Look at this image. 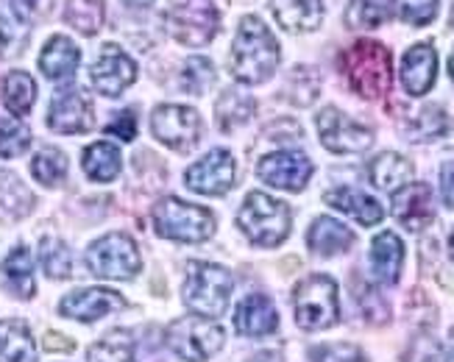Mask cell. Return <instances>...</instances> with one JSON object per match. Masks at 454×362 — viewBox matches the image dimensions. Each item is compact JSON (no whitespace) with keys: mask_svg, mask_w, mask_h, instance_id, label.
Masks as SVG:
<instances>
[{"mask_svg":"<svg viewBox=\"0 0 454 362\" xmlns=\"http://www.w3.org/2000/svg\"><path fill=\"white\" fill-rule=\"evenodd\" d=\"M295 324L307 332H321L338 324L340 304H338V285L326 273H312L295 285L293 293Z\"/></svg>","mask_w":454,"mask_h":362,"instance_id":"8992f818","label":"cell"},{"mask_svg":"<svg viewBox=\"0 0 454 362\" xmlns=\"http://www.w3.org/2000/svg\"><path fill=\"white\" fill-rule=\"evenodd\" d=\"M402 263H404V243L399 240V234L382 232L373 237L371 271L377 276V281H382V285H396L399 273H402Z\"/></svg>","mask_w":454,"mask_h":362,"instance_id":"7402d4cb","label":"cell"},{"mask_svg":"<svg viewBox=\"0 0 454 362\" xmlns=\"http://www.w3.org/2000/svg\"><path fill=\"white\" fill-rule=\"evenodd\" d=\"M451 26H454V12H451Z\"/></svg>","mask_w":454,"mask_h":362,"instance_id":"f5cc1de1","label":"cell"},{"mask_svg":"<svg viewBox=\"0 0 454 362\" xmlns=\"http://www.w3.org/2000/svg\"><path fill=\"white\" fill-rule=\"evenodd\" d=\"M215 65L209 62V59L204 56H192L190 62L184 65V73H182V84L187 92L192 95H207L209 87L215 84Z\"/></svg>","mask_w":454,"mask_h":362,"instance_id":"f35d334b","label":"cell"},{"mask_svg":"<svg viewBox=\"0 0 454 362\" xmlns=\"http://www.w3.org/2000/svg\"><path fill=\"white\" fill-rule=\"evenodd\" d=\"M129 6H148V4H153V0H126Z\"/></svg>","mask_w":454,"mask_h":362,"instance_id":"c3c4849f","label":"cell"},{"mask_svg":"<svg viewBox=\"0 0 454 362\" xmlns=\"http://www.w3.org/2000/svg\"><path fill=\"white\" fill-rule=\"evenodd\" d=\"M0 279L12 295L17 298H31L36 290V281H34V256L26 246H17L12 248V254L4 259L0 265Z\"/></svg>","mask_w":454,"mask_h":362,"instance_id":"d4e9b609","label":"cell"},{"mask_svg":"<svg viewBox=\"0 0 454 362\" xmlns=\"http://www.w3.org/2000/svg\"><path fill=\"white\" fill-rule=\"evenodd\" d=\"M123 307H126V298L121 293L106 290V287H87V290H75V293L65 295L62 304H59V312L65 318L92 324V320L104 318L109 312H117Z\"/></svg>","mask_w":454,"mask_h":362,"instance_id":"e0dca14e","label":"cell"},{"mask_svg":"<svg viewBox=\"0 0 454 362\" xmlns=\"http://www.w3.org/2000/svg\"><path fill=\"white\" fill-rule=\"evenodd\" d=\"M223 329L218 320L190 315L173 320L168 329V346L176 357H182L184 362H207L223 349Z\"/></svg>","mask_w":454,"mask_h":362,"instance_id":"52a82bcc","label":"cell"},{"mask_svg":"<svg viewBox=\"0 0 454 362\" xmlns=\"http://www.w3.org/2000/svg\"><path fill=\"white\" fill-rule=\"evenodd\" d=\"M324 201L329 207L340 209L346 215H351L357 224L363 226H377L380 220L385 217V209L377 198H371L363 190H354V187H338V190H329L324 193Z\"/></svg>","mask_w":454,"mask_h":362,"instance_id":"44dd1931","label":"cell"},{"mask_svg":"<svg viewBox=\"0 0 454 362\" xmlns=\"http://www.w3.org/2000/svg\"><path fill=\"white\" fill-rule=\"evenodd\" d=\"M45 349H48V351H73L75 343H73L70 337H65V334L48 332V334H45Z\"/></svg>","mask_w":454,"mask_h":362,"instance_id":"7dc6e473","label":"cell"},{"mask_svg":"<svg viewBox=\"0 0 454 362\" xmlns=\"http://www.w3.org/2000/svg\"><path fill=\"white\" fill-rule=\"evenodd\" d=\"M290 224H293V215L285 201H276L260 190L248 193L240 212H237V226H240V232L254 246H262V248L282 246L290 234Z\"/></svg>","mask_w":454,"mask_h":362,"instance_id":"3957f363","label":"cell"},{"mask_svg":"<svg viewBox=\"0 0 454 362\" xmlns=\"http://www.w3.org/2000/svg\"><path fill=\"white\" fill-rule=\"evenodd\" d=\"M279 327V312L268 295H246L234 310V329L243 337H265Z\"/></svg>","mask_w":454,"mask_h":362,"instance_id":"d6986e66","label":"cell"},{"mask_svg":"<svg viewBox=\"0 0 454 362\" xmlns=\"http://www.w3.org/2000/svg\"><path fill=\"white\" fill-rule=\"evenodd\" d=\"M78 65H82V51L70 36L56 34L48 39V45L39 56V70H43L51 82H67L75 75Z\"/></svg>","mask_w":454,"mask_h":362,"instance_id":"ffe728a7","label":"cell"},{"mask_svg":"<svg viewBox=\"0 0 454 362\" xmlns=\"http://www.w3.org/2000/svg\"><path fill=\"white\" fill-rule=\"evenodd\" d=\"M449 70H451V78H454V53H451V62H449Z\"/></svg>","mask_w":454,"mask_h":362,"instance_id":"f907efd6","label":"cell"},{"mask_svg":"<svg viewBox=\"0 0 454 362\" xmlns=\"http://www.w3.org/2000/svg\"><path fill=\"white\" fill-rule=\"evenodd\" d=\"M441 195L446 201V207L454 209V162H446L441 168Z\"/></svg>","mask_w":454,"mask_h":362,"instance_id":"bcb514c9","label":"cell"},{"mask_svg":"<svg viewBox=\"0 0 454 362\" xmlns=\"http://www.w3.org/2000/svg\"><path fill=\"white\" fill-rule=\"evenodd\" d=\"M279 43L260 17L246 14L234 36L231 48V75L240 84H262L279 67Z\"/></svg>","mask_w":454,"mask_h":362,"instance_id":"6da1fadb","label":"cell"},{"mask_svg":"<svg viewBox=\"0 0 454 362\" xmlns=\"http://www.w3.org/2000/svg\"><path fill=\"white\" fill-rule=\"evenodd\" d=\"M256 176L270 187L301 193L312 176V162L299 151H276V153H268L260 159Z\"/></svg>","mask_w":454,"mask_h":362,"instance_id":"4fadbf2b","label":"cell"},{"mask_svg":"<svg viewBox=\"0 0 454 362\" xmlns=\"http://www.w3.org/2000/svg\"><path fill=\"white\" fill-rule=\"evenodd\" d=\"M36 100V82L26 70H12L4 78V104L14 117H23L31 112Z\"/></svg>","mask_w":454,"mask_h":362,"instance_id":"f546056e","label":"cell"},{"mask_svg":"<svg viewBox=\"0 0 454 362\" xmlns=\"http://www.w3.org/2000/svg\"><path fill=\"white\" fill-rule=\"evenodd\" d=\"M340 70L348 87L360 98L377 100L387 95L393 82V59L390 51L373 39H360L340 53Z\"/></svg>","mask_w":454,"mask_h":362,"instance_id":"7a4b0ae2","label":"cell"},{"mask_svg":"<svg viewBox=\"0 0 454 362\" xmlns=\"http://www.w3.org/2000/svg\"><path fill=\"white\" fill-rule=\"evenodd\" d=\"M48 126L56 134H84L95 126L92 100L82 90L59 92L48 106Z\"/></svg>","mask_w":454,"mask_h":362,"instance_id":"9a60e30c","label":"cell"},{"mask_svg":"<svg viewBox=\"0 0 454 362\" xmlns=\"http://www.w3.org/2000/svg\"><path fill=\"white\" fill-rule=\"evenodd\" d=\"M438 75V53L429 43L412 45L402 59V84L410 95H427Z\"/></svg>","mask_w":454,"mask_h":362,"instance_id":"ac0fdd59","label":"cell"},{"mask_svg":"<svg viewBox=\"0 0 454 362\" xmlns=\"http://www.w3.org/2000/svg\"><path fill=\"white\" fill-rule=\"evenodd\" d=\"M307 246L321 254V256H334V254H343L354 246V232L340 224L334 217H318L307 232Z\"/></svg>","mask_w":454,"mask_h":362,"instance_id":"cb8c5ba5","label":"cell"},{"mask_svg":"<svg viewBox=\"0 0 454 362\" xmlns=\"http://www.w3.org/2000/svg\"><path fill=\"white\" fill-rule=\"evenodd\" d=\"M346 23L351 28H380L385 23V12L373 0H351L346 9Z\"/></svg>","mask_w":454,"mask_h":362,"instance_id":"60d3db41","label":"cell"},{"mask_svg":"<svg viewBox=\"0 0 454 362\" xmlns=\"http://www.w3.org/2000/svg\"><path fill=\"white\" fill-rule=\"evenodd\" d=\"M234 290V276L223 265L212 263H190L184 279V304L192 315L201 318H221L229 307V298Z\"/></svg>","mask_w":454,"mask_h":362,"instance_id":"277c9868","label":"cell"},{"mask_svg":"<svg viewBox=\"0 0 454 362\" xmlns=\"http://www.w3.org/2000/svg\"><path fill=\"white\" fill-rule=\"evenodd\" d=\"M82 165L92 181H104L106 185V181H112L117 173H121L123 159H121V151H117L112 143H95L84 151Z\"/></svg>","mask_w":454,"mask_h":362,"instance_id":"f1b7e54d","label":"cell"},{"mask_svg":"<svg viewBox=\"0 0 454 362\" xmlns=\"http://www.w3.org/2000/svg\"><path fill=\"white\" fill-rule=\"evenodd\" d=\"M28 146H31V131L23 120L17 117L0 120V156L4 159L20 156L28 151Z\"/></svg>","mask_w":454,"mask_h":362,"instance_id":"8d00e7d4","label":"cell"},{"mask_svg":"<svg viewBox=\"0 0 454 362\" xmlns=\"http://www.w3.org/2000/svg\"><path fill=\"white\" fill-rule=\"evenodd\" d=\"M412 165L407 162V159L402 153H393V151H385L380 153L373 162L368 165V176L373 181V187L380 190H387V193H396L402 190L404 185H410L412 181Z\"/></svg>","mask_w":454,"mask_h":362,"instance_id":"484cf974","label":"cell"},{"mask_svg":"<svg viewBox=\"0 0 454 362\" xmlns=\"http://www.w3.org/2000/svg\"><path fill=\"white\" fill-rule=\"evenodd\" d=\"M90 362H134V340L129 332L114 329L106 337L98 340L87 351Z\"/></svg>","mask_w":454,"mask_h":362,"instance_id":"d6a6232c","label":"cell"},{"mask_svg":"<svg viewBox=\"0 0 454 362\" xmlns=\"http://www.w3.org/2000/svg\"><path fill=\"white\" fill-rule=\"evenodd\" d=\"M151 131L162 146L173 151H190L201 139V117L190 106H156L151 114Z\"/></svg>","mask_w":454,"mask_h":362,"instance_id":"30bf717a","label":"cell"},{"mask_svg":"<svg viewBox=\"0 0 454 362\" xmlns=\"http://www.w3.org/2000/svg\"><path fill=\"white\" fill-rule=\"evenodd\" d=\"M106 134L109 137H117V139H123V143H131V139L137 137V117L134 112H117L114 120L106 126Z\"/></svg>","mask_w":454,"mask_h":362,"instance_id":"f6af8a7d","label":"cell"},{"mask_svg":"<svg viewBox=\"0 0 454 362\" xmlns=\"http://www.w3.org/2000/svg\"><path fill=\"white\" fill-rule=\"evenodd\" d=\"M318 134L326 151L332 153H363L373 143V131L357 120H351L340 109L326 106L318 112Z\"/></svg>","mask_w":454,"mask_h":362,"instance_id":"8fae6325","label":"cell"},{"mask_svg":"<svg viewBox=\"0 0 454 362\" xmlns=\"http://www.w3.org/2000/svg\"><path fill=\"white\" fill-rule=\"evenodd\" d=\"M87 268L92 271V276H101V279H131L143 268V259L129 234L112 232L90 246Z\"/></svg>","mask_w":454,"mask_h":362,"instance_id":"9c48e42d","label":"cell"},{"mask_svg":"<svg viewBox=\"0 0 454 362\" xmlns=\"http://www.w3.org/2000/svg\"><path fill=\"white\" fill-rule=\"evenodd\" d=\"M446 131H449V114L441 106H424L407 126L410 143H429V139H438Z\"/></svg>","mask_w":454,"mask_h":362,"instance_id":"836d02e7","label":"cell"},{"mask_svg":"<svg viewBox=\"0 0 454 362\" xmlns=\"http://www.w3.org/2000/svg\"><path fill=\"white\" fill-rule=\"evenodd\" d=\"M34 209V193L12 170H0V220H23Z\"/></svg>","mask_w":454,"mask_h":362,"instance_id":"83f0119b","label":"cell"},{"mask_svg":"<svg viewBox=\"0 0 454 362\" xmlns=\"http://www.w3.org/2000/svg\"><path fill=\"white\" fill-rule=\"evenodd\" d=\"M404 362H446V351H443V346L438 343L435 337L419 334L410 343V349L404 354Z\"/></svg>","mask_w":454,"mask_h":362,"instance_id":"b9f144b4","label":"cell"},{"mask_svg":"<svg viewBox=\"0 0 454 362\" xmlns=\"http://www.w3.org/2000/svg\"><path fill=\"white\" fill-rule=\"evenodd\" d=\"M151 224L160 237L179 243H204L215 232V215L207 207L187 204L182 198H162L151 212Z\"/></svg>","mask_w":454,"mask_h":362,"instance_id":"5b68a950","label":"cell"},{"mask_svg":"<svg viewBox=\"0 0 454 362\" xmlns=\"http://www.w3.org/2000/svg\"><path fill=\"white\" fill-rule=\"evenodd\" d=\"M254 98H248L246 92H237V90H226L218 104H215V117H218V126L223 131H231L237 126L248 123V120L254 117Z\"/></svg>","mask_w":454,"mask_h":362,"instance_id":"4dcf8cb0","label":"cell"},{"mask_svg":"<svg viewBox=\"0 0 454 362\" xmlns=\"http://www.w3.org/2000/svg\"><path fill=\"white\" fill-rule=\"evenodd\" d=\"M270 9L279 26L293 34L315 31L324 20V0H270Z\"/></svg>","mask_w":454,"mask_h":362,"instance_id":"603a6c76","label":"cell"},{"mask_svg":"<svg viewBox=\"0 0 454 362\" xmlns=\"http://www.w3.org/2000/svg\"><path fill=\"white\" fill-rule=\"evenodd\" d=\"M39 263L51 279H67L73 273V254L59 237H43L39 243Z\"/></svg>","mask_w":454,"mask_h":362,"instance_id":"e575fe53","label":"cell"},{"mask_svg":"<svg viewBox=\"0 0 454 362\" xmlns=\"http://www.w3.org/2000/svg\"><path fill=\"white\" fill-rule=\"evenodd\" d=\"M393 215H396L399 224L410 232L427 229L432 220H435V198H432V187L410 181V185L396 190L393 193Z\"/></svg>","mask_w":454,"mask_h":362,"instance_id":"2e32d148","label":"cell"},{"mask_svg":"<svg viewBox=\"0 0 454 362\" xmlns=\"http://www.w3.org/2000/svg\"><path fill=\"white\" fill-rule=\"evenodd\" d=\"M441 0H393V14L407 26H429L438 14Z\"/></svg>","mask_w":454,"mask_h":362,"instance_id":"ab89813d","label":"cell"},{"mask_svg":"<svg viewBox=\"0 0 454 362\" xmlns=\"http://www.w3.org/2000/svg\"><path fill=\"white\" fill-rule=\"evenodd\" d=\"M90 78H92V87L101 95L117 98V95L126 92V87L134 84L137 65H134V59L123 48L104 45L101 56L95 59V65L90 70Z\"/></svg>","mask_w":454,"mask_h":362,"instance_id":"5bb4252c","label":"cell"},{"mask_svg":"<svg viewBox=\"0 0 454 362\" xmlns=\"http://www.w3.org/2000/svg\"><path fill=\"white\" fill-rule=\"evenodd\" d=\"M31 176L45 187H56L67 176V156L59 148H43L31 162Z\"/></svg>","mask_w":454,"mask_h":362,"instance_id":"d590c367","label":"cell"},{"mask_svg":"<svg viewBox=\"0 0 454 362\" xmlns=\"http://www.w3.org/2000/svg\"><path fill=\"white\" fill-rule=\"evenodd\" d=\"M315 362H368V357L351 343H334L315 351Z\"/></svg>","mask_w":454,"mask_h":362,"instance_id":"7bdbcfd3","label":"cell"},{"mask_svg":"<svg viewBox=\"0 0 454 362\" xmlns=\"http://www.w3.org/2000/svg\"><path fill=\"white\" fill-rule=\"evenodd\" d=\"M26 43H28V28L23 20L0 12V59L20 56Z\"/></svg>","mask_w":454,"mask_h":362,"instance_id":"74e56055","label":"cell"},{"mask_svg":"<svg viewBox=\"0 0 454 362\" xmlns=\"http://www.w3.org/2000/svg\"><path fill=\"white\" fill-rule=\"evenodd\" d=\"M449 359L454 362V329H451V337H449Z\"/></svg>","mask_w":454,"mask_h":362,"instance_id":"681fc988","label":"cell"},{"mask_svg":"<svg viewBox=\"0 0 454 362\" xmlns=\"http://www.w3.org/2000/svg\"><path fill=\"white\" fill-rule=\"evenodd\" d=\"M6 4L12 6L14 17H20L23 23L36 20V17H45L53 9V0H6Z\"/></svg>","mask_w":454,"mask_h":362,"instance_id":"ee69618b","label":"cell"},{"mask_svg":"<svg viewBox=\"0 0 454 362\" xmlns=\"http://www.w3.org/2000/svg\"><path fill=\"white\" fill-rule=\"evenodd\" d=\"M104 0H67L65 9V23L73 26L78 34L92 36L98 34V28L104 26Z\"/></svg>","mask_w":454,"mask_h":362,"instance_id":"1f68e13d","label":"cell"},{"mask_svg":"<svg viewBox=\"0 0 454 362\" xmlns=\"http://www.w3.org/2000/svg\"><path fill=\"white\" fill-rule=\"evenodd\" d=\"M221 28V14L212 0H173L168 9V31L182 45L199 48L215 39Z\"/></svg>","mask_w":454,"mask_h":362,"instance_id":"ba28073f","label":"cell"},{"mask_svg":"<svg viewBox=\"0 0 454 362\" xmlns=\"http://www.w3.org/2000/svg\"><path fill=\"white\" fill-rule=\"evenodd\" d=\"M449 243H451V251H454V232H451V240H449Z\"/></svg>","mask_w":454,"mask_h":362,"instance_id":"816d5d0a","label":"cell"},{"mask_svg":"<svg viewBox=\"0 0 454 362\" xmlns=\"http://www.w3.org/2000/svg\"><path fill=\"white\" fill-rule=\"evenodd\" d=\"M0 362H36V346L23 320H0Z\"/></svg>","mask_w":454,"mask_h":362,"instance_id":"4316f807","label":"cell"},{"mask_svg":"<svg viewBox=\"0 0 454 362\" xmlns=\"http://www.w3.org/2000/svg\"><path fill=\"white\" fill-rule=\"evenodd\" d=\"M187 187L201 195H226L234 187L237 162L226 148H215L184 173Z\"/></svg>","mask_w":454,"mask_h":362,"instance_id":"7c38bea8","label":"cell"}]
</instances>
